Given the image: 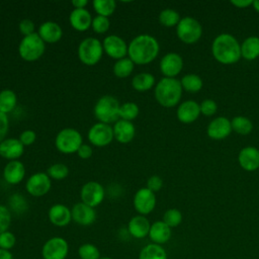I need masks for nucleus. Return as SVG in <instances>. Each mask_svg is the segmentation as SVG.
Instances as JSON below:
<instances>
[{
    "label": "nucleus",
    "mask_w": 259,
    "mask_h": 259,
    "mask_svg": "<svg viewBox=\"0 0 259 259\" xmlns=\"http://www.w3.org/2000/svg\"><path fill=\"white\" fill-rule=\"evenodd\" d=\"M158 40L149 34H141L131 40L127 46V54L134 64L145 65L154 61L159 54Z\"/></svg>",
    "instance_id": "f257e3e1"
},
{
    "label": "nucleus",
    "mask_w": 259,
    "mask_h": 259,
    "mask_svg": "<svg viewBox=\"0 0 259 259\" xmlns=\"http://www.w3.org/2000/svg\"><path fill=\"white\" fill-rule=\"evenodd\" d=\"M211 53L221 64H235L241 59V45L234 35L224 32L217 35L212 40Z\"/></svg>",
    "instance_id": "f03ea898"
},
{
    "label": "nucleus",
    "mask_w": 259,
    "mask_h": 259,
    "mask_svg": "<svg viewBox=\"0 0 259 259\" xmlns=\"http://www.w3.org/2000/svg\"><path fill=\"white\" fill-rule=\"evenodd\" d=\"M182 86L176 78H162L155 87V97L163 107H174L182 96Z\"/></svg>",
    "instance_id": "7ed1b4c3"
},
{
    "label": "nucleus",
    "mask_w": 259,
    "mask_h": 259,
    "mask_svg": "<svg viewBox=\"0 0 259 259\" xmlns=\"http://www.w3.org/2000/svg\"><path fill=\"white\" fill-rule=\"evenodd\" d=\"M119 107L120 104L115 97L111 95H104L97 100L93 111L95 117L100 122L109 124L110 122L118 120Z\"/></svg>",
    "instance_id": "20e7f679"
},
{
    "label": "nucleus",
    "mask_w": 259,
    "mask_h": 259,
    "mask_svg": "<svg viewBox=\"0 0 259 259\" xmlns=\"http://www.w3.org/2000/svg\"><path fill=\"white\" fill-rule=\"evenodd\" d=\"M178 38L187 45L197 42L202 35V26L198 20L191 16H185L180 19L176 26Z\"/></svg>",
    "instance_id": "39448f33"
},
{
    "label": "nucleus",
    "mask_w": 259,
    "mask_h": 259,
    "mask_svg": "<svg viewBox=\"0 0 259 259\" xmlns=\"http://www.w3.org/2000/svg\"><path fill=\"white\" fill-rule=\"evenodd\" d=\"M45 49V41L40 38L38 33L34 32L21 39L18 47V53L23 60L32 62L44 55Z\"/></svg>",
    "instance_id": "423d86ee"
},
{
    "label": "nucleus",
    "mask_w": 259,
    "mask_h": 259,
    "mask_svg": "<svg viewBox=\"0 0 259 259\" xmlns=\"http://www.w3.org/2000/svg\"><path fill=\"white\" fill-rule=\"evenodd\" d=\"M103 54V47L99 39L95 37L84 38L78 47V57L80 61L87 65L93 66L97 64Z\"/></svg>",
    "instance_id": "0eeeda50"
},
{
    "label": "nucleus",
    "mask_w": 259,
    "mask_h": 259,
    "mask_svg": "<svg viewBox=\"0 0 259 259\" xmlns=\"http://www.w3.org/2000/svg\"><path fill=\"white\" fill-rule=\"evenodd\" d=\"M57 149L64 154H72L78 151L82 145L81 134L72 127L61 130L55 140Z\"/></svg>",
    "instance_id": "6e6552de"
},
{
    "label": "nucleus",
    "mask_w": 259,
    "mask_h": 259,
    "mask_svg": "<svg viewBox=\"0 0 259 259\" xmlns=\"http://www.w3.org/2000/svg\"><path fill=\"white\" fill-rule=\"evenodd\" d=\"M69 254V244L62 237H52L41 248L42 259H66Z\"/></svg>",
    "instance_id": "1a4fd4ad"
},
{
    "label": "nucleus",
    "mask_w": 259,
    "mask_h": 259,
    "mask_svg": "<svg viewBox=\"0 0 259 259\" xmlns=\"http://www.w3.org/2000/svg\"><path fill=\"white\" fill-rule=\"evenodd\" d=\"M113 139V128L107 123L97 122L93 124L88 132L89 142L96 147L107 146Z\"/></svg>",
    "instance_id": "9d476101"
},
{
    "label": "nucleus",
    "mask_w": 259,
    "mask_h": 259,
    "mask_svg": "<svg viewBox=\"0 0 259 259\" xmlns=\"http://www.w3.org/2000/svg\"><path fill=\"white\" fill-rule=\"evenodd\" d=\"M104 188L96 181H89L83 185L81 189V200L83 203L95 207L104 199Z\"/></svg>",
    "instance_id": "9b49d317"
},
{
    "label": "nucleus",
    "mask_w": 259,
    "mask_h": 259,
    "mask_svg": "<svg viewBox=\"0 0 259 259\" xmlns=\"http://www.w3.org/2000/svg\"><path fill=\"white\" fill-rule=\"evenodd\" d=\"M156 206V195L149 188L139 189L134 196V207L141 215H147Z\"/></svg>",
    "instance_id": "f8f14e48"
},
{
    "label": "nucleus",
    "mask_w": 259,
    "mask_h": 259,
    "mask_svg": "<svg viewBox=\"0 0 259 259\" xmlns=\"http://www.w3.org/2000/svg\"><path fill=\"white\" fill-rule=\"evenodd\" d=\"M26 190L32 196H42L51 188V178L48 174L38 172L31 175L26 181Z\"/></svg>",
    "instance_id": "ddd939ff"
},
{
    "label": "nucleus",
    "mask_w": 259,
    "mask_h": 259,
    "mask_svg": "<svg viewBox=\"0 0 259 259\" xmlns=\"http://www.w3.org/2000/svg\"><path fill=\"white\" fill-rule=\"evenodd\" d=\"M231 120L225 116H219L213 118L206 127V134L208 138L215 141L225 140L232 133Z\"/></svg>",
    "instance_id": "4468645a"
},
{
    "label": "nucleus",
    "mask_w": 259,
    "mask_h": 259,
    "mask_svg": "<svg viewBox=\"0 0 259 259\" xmlns=\"http://www.w3.org/2000/svg\"><path fill=\"white\" fill-rule=\"evenodd\" d=\"M183 68V60L176 53H168L160 61V71L166 78H175Z\"/></svg>",
    "instance_id": "2eb2a0df"
},
{
    "label": "nucleus",
    "mask_w": 259,
    "mask_h": 259,
    "mask_svg": "<svg viewBox=\"0 0 259 259\" xmlns=\"http://www.w3.org/2000/svg\"><path fill=\"white\" fill-rule=\"evenodd\" d=\"M102 47L105 53L112 59L120 60L125 58V55L127 54V45L125 41L121 37L114 34L106 36L103 39Z\"/></svg>",
    "instance_id": "dca6fc26"
},
{
    "label": "nucleus",
    "mask_w": 259,
    "mask_h": 259,
    "mask_svg": "<svg viewBox=\"0 0 259 259\" xmlns=\"http://www.w3.org/2000/svg\"><path fill=\"white\" fill-rule=\"evenodd\" d=\"M238 162L241 168L248 172L259 168V150L253 146H247L241 149L238 155Z\"/></svg>",
    "instance_id": "f3484780"
},
{
    "label": "nucleus",
    "mask_w": 259,
    "mask_h": 259,
    "mask_svg": "<svg viewBox=\"0 0 259 259\" xmlns=\"http://www.w3.org/2000/svg\"><path fill=\"white\" fill-rule=\"evenodd\" d=\"M72 221L80 226H90L95 222L96 212L93 207L83 203L77 202L71 209Z\"/></svg>",
    "instance_id": "a211bd4d"
},
{
    "label": "nucleus",
    "mask_w": 259,
    "mask_h": 259,
    "mask_svg": "<svg viewBox=\"0 0 259 259\" xmlns=\"http://www.w3.org/2000/svg\"><path fill=\"white\" fill-rule=\"evenodd\" d=\"M24 152V146L19 139L9 138L4 139L0 143V156L8 160H16L22 156Z\"/></svg>",
    "instance_id": "6ab92c4d"
},
{
    "label": "nucleus",
    "mask_w": 259,
    "mask_h": 259,
    "mask_svg": "<svg viewBox=\"0 0 259 259\" xmlns=\"http://www.w3.org/2000/svg\"><path fill=\"white\" fill-rule=\"evenodd\" d=\"M200 114L199 104L194 100H186L177 108V118L182 123H192Z\"/></svg>",
    "instance_id": "aec40b11"
},
{
    "label": "nucleus",
    "mask_w": 259,
    "mask_h": 259,
    "mask_svg": "<svg viewBox=\"0 0 259 259\" xmlns=\"http://www.w3.org/2000/svg\"><path fill=\"white\" fill-rule=\"evenodd\" d=\"M151 224L146 215H135L127 224L128 234L136 239H144L149 235Z\"/></svg>",
    "instance_id": "412c9836"
},
{
    "label": "nucleus",
    "mask_w": 259,
    "mask_h": 259,
    "mask_svg": "<svg viewBox=\"0 0 259 259\" xmlns=\"http://www.w3.org/2000/svg\"><path fill=\"white\" fill-rule=\"evenodd\" d=\"M48 214L50 222L56 227H66L72 221L71 209L61 203L51 206Z\"/></svg>",
    "instance_id": "4be33fe9"
},
{
    "label": "nucleus",
    "mask_w": 259,
    "mask_h": 259,
    "mask_svg": "<svg viewBox=\"0 0 259 259\" xmlns=\"http://www.w3.org/2000/svg\"><path fill=\"white\" fill-rule=\"evenodd\" d=\"M148 236L152 241V243L163 245L170 240L172 236V231H171V228L168 227L163 221H157L151 224V228Z\"/></svg>",
    "instance_id": "5701e85b"
},
{
    "label": "nucleus",
    "mask_w": 259,
    "mask_h": 259,
    "mask_svg": "<svg viewBox=\"0 0 259 259\" xmlns=\"http://www.w3.org/2000/svg\"><path fill=\"white\" fill-rule=\"evenodd\" d=\"M112 128L114 139L122 144L131 142L136 134L135 125L133 124V122L124 119H118L117 121H115Z\"/></svg>",
    "instance_id": "b1692460"
},
{
    "label": "nucleus",
    "mask_w": 259,
    "mask_h": 259,
    "mask_svg": "<svg viewBox=\"0 0 259 259\" xmlns=\"http://www.w3.org/2000/svg\"><path fill=\"white\" fill-rule=\"evenodd\" d=\"M37 33L45 42L54 44L61 39L63 31L57 22L46 21L39 25Z\"/></svg>",
    "instance_id": "393cba45"
},
{
    "label": "nucleus",
    "mask_w": 259,
    "mask_h": 259,
    "mask_svg": "<svg viewBox=\"0 0 259 259\" xmlns=\"http://www.w3.org/2000/svg\"><path fill=\"white\" fill-rule=\"evenodd\" d=\"M25 175V169L23 164L18 160L10 161L6 164L3 170V177L9 184L19 183Z\"/></svg>",
    "instance_id": "a878e982"
},
{
    "label": "nucleus",
    "mask_w": 259,
    "mask_h": 259,
    "mask_svg": "<svg viewBox=\"0 0 259 259\" xmlns=\"http://www.w3.org/2000/svg\"><path fill=\"white\" fill-rule=\"evenodd\" d=\"M69 20L72 27L79 31H84L88 29L92 23L91 14L85 8H75L71 12Z\"/></svg>",
    "instance_id": "bb28decb"
},
{
    "label": "nucleus",
    "mask_w": 259,
    "mask_h": 259,
    "mask_svg": "<svg viewBox=\"0 0 259 259\" xmlns=\"http://www.w3.org/2000/svg\"><path fill=\"white\" fill-rule=\"evenodd\" d=\"M259 57V37L252 35L246 37L241 44V58L253 61Z\"/></svg>",
    "instance_id": "cd10ccee"
},
{
    "label": "nucleus",
    "mask_w": 259,
    "mask_h": 259,
    "mask_svg": "<svg viewBox=\"0 0 259 259\" xmlns=\"http://www.w3.org/2000/svg\"><path fill=\"white\" fill-rule=\"evenodd\" d=\"M139 259H168V255L162 245L150 243L142 248Z\"/></svg>",
    "instance_id": "c85d7f7f"
},
{
    "label": "nucleus",
    "mask_w": 259,
    "mask_h": 259,
    "mask_svg": "<svg viewBox=\"0 0 259 259\" xmlns=\"http://www.w3.org/2000/svg\"><path fill=\"white\" fill-rule=\"evenodd\" d=\"M155 84V77L151 73H139L134 76L132 80V85L134 89L140 92H145L150 90Z\"/></svg>",
    "instance_id": "c756f323"
},
{
    "label": "nucleus",
    "mask_w": 259,
    "mask_h": 259,
    "mask_svg": "<svg viewBox=\"0 0 259 259\" xmlns=\"http://www.w3.org/2000/svg\"><path fill=\"white\" fill-rule=\"evenodd\" d=\"M180 83H181L182 89H184L190 93H196V92L200 91V89L203 86L202 79L198 75L192 74V73L184 75L181 78Z\"/></svg>",
    "instance_id": "7c9ffc66"
},
{
    "label": "nucleus",
    "mask_w": 259,
    "mask_h": 259,
    "mask_svg": "<svg viewBox=\"0 0 259 259\" xmlns=\"http://www.w3.org/2000/svg\"><path fill=\"white\" fill-rule=\"evenodd\" d=\"M231 125H232V130L235 133L242 135V136L249 135L253 130V123H252L251 119H249L246 116H242V115L235 116L231 120Z\"/></svg>",
    "instance_id": "2f4dec72"
},
{
    "label": "nucleus",
    "mask_w": 259,
    "mask_h": 259,
    "mask_svg": "<svg viewBox=\"0 0 259 259\" xmlns=\"http://www.w3.org/2000/svg\"><path fill=\"white\" fill-rule=\"evenodd\" d=\"M16 94L10 89L0 91V111L3 113L10 112L16 105Z\"/></svg>",
    "instance_id": "473e14b6"
},
{
    "label": "nucleus",
    "mask_w": 259,
    "mask_h": 259,
    "mask_svg": "<svg viewBox=\"0 0 259 259\" xmlns=\"http://www.w3.org/2000/svg\"><path fill=\"white\" fill-rule=\"evenodd\" d=\"M134 66L135 64L130 58H122L115 62L113 66V73L119 78H125L132 74Z\"/></svg>",
    "instance_id": "72a5a7b5"
},
{
    "label": "nucleus",
    "mask_w": 259,
    "mask_h": 259,
    "mask_svg": "<svg viewBox=\"0 0 259 259\" xmlns=\"http://www.w3.org/2000/svg\"><path fill=\"white\" fill-rule=\"evenodd\" d=\"M180 15L179 13L171 8L164 9L159 14V21L163 26L166 27H173L177 26V24L180 21Z\"/></svg>",
    "instance_id": "f704fd0d"
},
{
    "label": "nucleus",
    "mask_w": 259,
    "mask_h": 259,
    "mask_svg": "<svg viewBox=\"0 0 259 259\" xmlns=\"http://www.w3.org/2000/svg\"><path fill=\"white\" fill-rule=\"evenodd\" d=\"M115 1L113 0H94L93 8L97 12L98 15L101 16H109L115 10Z\"/></svg>",
    "instance_id": "c9c22d12"
},
{
    "label": "nucleus",
    "mask_w": 259,
    "mask_h": 259,
    "mask_svg": "<svg viewBox=\"0 0 259 259\" xmlns=\"http://www.w3.org/2000/svg\"><path fill=\"white\" fill-rule=\"evenodd\" d=\"M78 255L80 259H100L101 254L97 246L91 243H84L78 248Z\"/></svg>",
    "instance_id": "e433bc0d"
},
{
    "label": "nucleus",
    "mask_w": 259,
    "mask_h": 259,
    "mask_svg": "<svg viewBox=\"0 0 259 259\" xmlns=\"http://www.w3.org/2000/svg\"><path fill=\"white\" fill-rule=\"evenodd\" d=\"M139 106L135 102H125L119 107V117L124 120H133L139 114Z\"/></svg>",
    "instance_id": "4c0bfd02"
},
{
    "label": "nucleus",
    "mask_w": 259,
    "mask_h": 259,
    "mask_svg": "<svg viewBox=\"0 0 259 259\" xmlns=\"http://www.w3.org/2000/svg\"><path fill=\"white\" fill-rule=\"evenodd\" d=\"M162 221L171 229L176 228L182 222V213L177 208H169L164 212Z\"/></svg>",
    "instance_id": "58836bf2"
},
{
    "label": "nucleus",
    "mask_w": 259,
    "mask_h": 259,
    "mask_svg": "<svg viewBox=\"0 0 259 259\" xmlns=\"http://www.w3.org/2000/svg\"><path fill=\"white\" fill-rule=\"evenodd\" d=\"M68 174H69V168L63 163L53 164L48 169V175L50 176V178H53L55 180H62L66 178Z\"/></svg>",
    "instance_id": "ea45409f"
},
{
    "label": "nucleus",
    "mask_w": 259,
    "mask_h": 259,
    "mask_svg": "<svg viewBox=\"0 0 259 259\" xmlns=\"http://www.w3.org/2000/svg\"><path fill=\"white\" fill-rule=\"evenodd\" d=\"M109 25H110V21H109L108 17L101 16V15L95 16L92 19V23H91V26L96 33L106 32L109 28Z\"/></svg>",
    "instance_id": "a19ab883"
},
{
    "label": "nucleus",
    "mask_w": 259,
    "mask_h": 259,
    "mask_svg": "<svg viewBox=\"0 0 259 259\" xmlns=\"http://www.w3.org/2000/svg\"><path fill=\"white\" fill-rule=\"evenodd\" d=\"M11 224V212L10 210L0 204V234L8 231V228Z\"/></svg>",
    "instance_id": "79ce46f5"
},
{
    "label": "nucleus",
    "mask_w": 259,
    "mask_h": 259,
    "mask_svg": "<svg viewBox=\"0 0 259 259\" xmlns=\"http://www.w3.org/2000/svg\"><path fill=\"white\" fill-rule=\"evenodd\" d=\"M16 243V238L14 234L10 231H6L0 234V248L5 250H11Z\"/></svg>",
    "instance_id": "37998d69"
},
{
    "label": "nucleus",
    "mask_w": 259,
    "mask_h": 259,
    "mask_svg": "<svg viewBox=\"0 0 259 259\" xmlns=\"http://www.w3.org/2000/svg\"><path fill=\"white\" fill-rule=\"evenodd\" d=\"M200 114H203L205 116H211L218 111V104L212 99H204L200 104Z\"/></svg>",
    "instance_id": "c03bdc74"
},
{
    "label": "nucleus",
    "mask_w": 259,
    "mask_h": 259,
    "mask_svg": "<svg viewBox=\"0 0 259 259\" xmlns=\"http://www.w3.org/2000/svg\"><path fill=\"white\" fill-rule=\"evenodd\" d=\"M163 186V181L162 178L158 175H153L151 176L148 181H147V188H149L151 191H159Z\"/></svg>",
    "instance_id": "a18cd8bd"
},
{
    "label": "nucleus",
    "mask_w": 259,
    "mask_h": 259,
    "mask_svg": "<svg viewBox=\"0 0 259 259\" xmlns=\"http://www.w3.org/2000/svg\"><path fill=\"white\" fill-rule=\"evenodd\" d=\"M19 30L24 36L34 33V23L30 19H23L19 22Z\"/></svg>",
    "instance_id": "49530a36"
},
{
    "label": "nucleus",
    "mask_w": 259,
    "mask_h": 259,
    "mask_svg": "<svg viewBox=\"0 0 259 259\" xmlns=\"http://www.w3.org/2000/svg\"><path fill=\"white\" fill-rule=\"evenodd\" d=\"M36 139V134L31 130H26L22 132L19 136V141L22 143L23 146L31 145Z\"/></svg>",
    "instance_id": "de8ad7c7"
},
{
    "label": "nucleus",
    "mask_w": 259,
    "mask_h": 259,
    "mask_svg": "<svg viewBox=\"0 0 259 259\" xmlns=\"http://www.w3.org/2000/svg\"><path fill=\"white\" fill-rule=\"evenodd\" d=\"M9 127V120L6 113L0 111V143L4 140L7 135Z\"/></svg>",
    "instance_id": "09e8293b"
},
{
    "label": "nucleus",
    "mask_w": 259,
    "mask_h": 259,
    "mask_svg": "<svg viewBox=\"0 0 259 259\" xmlns=\"http://www.w3.org/2000/svg\"><path fill=\"white\" fill-rule=\"evenodd\" d=\"M77 154H78V156H79L80 158H82V159H88V158H90V157L92 156L93 150H92V148H91L89 145H87V144H82L81 147L78 149Z\"/></svg>",
    "instance_id": "8fccbe9b"
},
{
    "label": "nucleus",
    "mask_w": 259,
    "mask_h": 259,
    "mask_svg": "<svg viewBox=\"0 0 259 259\" xmlns=\"http://www.w3.org/2000/svg\"><path fill=\"white\" fill-rule=\"evenodd\" d=\"M231 3L238 8H247L248 6L252 5L253 0H232Z\"/></svg>",
    "instance_id": "3c124183"
},
{
    "label": "nucleus",
    "mask_w": 259,
    "mask_h": 259,
    "mask_svg": "<svg viewBox=\"0 0 259 259\" xmlns=\"http://www.w3.org/2000/svg\"><path fill=\"white\" fill-rule=\"evenodd\" d=\"M0 259H13V255L10 250L0 248Z\"/></svg>",
    "instance_id": "603ef678"
},
{
    "label": "nucleus",
    "mask_w": 259,
    "mask_h": 259,
    "mask_svg": "<svg viewBox=\"0 0 259 259\" xmlns=\"http://www.w3.org/2000/svg\"><path fill=\"white\" fill-rule=\"evenodd\" d=\"M87 0H73L72 4L75 8H84L87 5Z\"/></svg>",
    "instance_id": "864d4df0"
},
{
    "label": "nucleus",
    "mask_w": 259,
    "mask_h": 259,
    "mask_svg": "<svg viewBox=\"0 0 259 259\" xmlns=\"http://www.w3.org/2000/svg\"><path fill=\"white\" fill-rule=\"evenodd\" d=\"M252 6L255 9V11L259 13V0H254L252 3Z\"/></svg>",
    "instance_id": "5fc2aeb1"
},
{
    "label": "nucleus",
    "mask_w": 259,
    "mask_h": 259,
    "mask_svg": "<svg viewBox=\"0 0 259 259\" xmlns=\"http://www.w3.org/2000/svg\"><path fill=\"white\" fill-rule=\"evenodd\" d=\"M100 259H112V258H110V257H106V256H104V257H101Z\"/></svg>",
    "instance_id": "6e6d98bb"
}]
</instances>
